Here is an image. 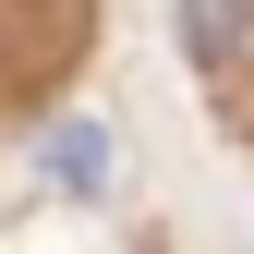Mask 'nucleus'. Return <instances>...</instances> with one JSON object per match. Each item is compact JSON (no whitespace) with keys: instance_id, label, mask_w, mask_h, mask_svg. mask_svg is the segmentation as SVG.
Returning <instances> with one entry per match:
<instances>
[{"instance_id":"f03ea898","label":"nucleus","mask_w":254,"mask_h":254,"mask_svg":"<svg viewBox=\"0 0 254 254\" xmlns=\"http://www.w3.org/2000/svg\"><path fill=\"white\" fill-rule=\"evenodd\" d=\"M182 49L194 61H254V0H182Z\"/></svg>"},{"instance_id":"f257e3e1","label":"nucleus","mask_w":254,"mask_h":254,"mask_svg":"<svg viewBox=\"0 0 254 254\" xmlns=\"http://www.w3.org/2000/svg\"><path fill=\"white\" fill-rule=\"evenodd\" d=\"M109 170H121L109 121H61V133H49V182H61V194H109Z\"/></svg>"}]
</instances>
